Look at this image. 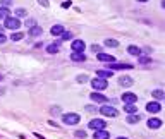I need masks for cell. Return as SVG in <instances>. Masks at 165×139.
<instances>
[{
	"mask_svg": "<svg viewBox=\"0 0 165 139\" xmlns=\"http://www.w3.org/2000/svg\"><path fill=\"white\" fill-rule=\"evenodd\" d=\"M4 26L7 28V29L16 31V29H19V28H21V21H19L17 17H14V16H9V17L4 19Z\"/></svg>",
	"mask_w": 165,
	"mask_h": 139,
	"instance_id": "cell-1",
	"label": "cell"
},
{
	"mask_svg": "<svg viewBox=\"0 0 165 139\" xmlns=\"http://www.w3.org/2000/svg\"><path fill=\"white\" fill-rule=\"evenodd\" d=\"M91 86H93V89H95V91H103V89H107L108 83H107V79L95 77V79H91Z\"/></svg>",
	"mask_w": 165,
	"mask_h": 139,
	"instance_id": "cell-2",
	"label": "cell"
},
{
	"mask_svg": "<svg viewBox=\"0 0 165 139\" xmlns=\"http://www.w3.org/2000/svg\"><path fill=\"white\" fill-rule=\"evenodd\" d=\"M62 120H64V124H66V125H76V124H79L81 117L77 114H66L62 117Z\"/></svg>",
	"mask_w": 165,
	"mask_h": 139,
	"instance_id": "cell-3",
	"label": "cell"
},
{
	"mask_svg": "<svg viewBox=\"0 0 165 139\" xmlns=\"http://www.w3.org/2000/svg\"><path fill=\"white\" fill-rule=\"evenodd\" d=\"M85 48H86V43L83 40H74L71 43V50L76 52V53H85Z\"/></svg>",
	"mask_w": 165,
	"mask_h": 139,
	"instance_id": "cell-4",
	"label": "cell"
},
{
	"mask_svg": "<svg viewBox=\"0 0 165 139\" xmlns=\"http://www.w3.org/2000/svg\"><path fill=\"white\" fill-rule=\"evenodd\" d=\"M100 114L105 115V117H117V110L114 108V106H110V105H102V108H100Z\"/></svg>",
	"mask_w": 165,
	"mask_h": 139,
	"instance_id": "cell-5",
	"label": "cell"
},
{
	"mask_svg": "<svg viewBox=\"0 0 165 139\" xmlns=\"http://www.w3.org/2000/svg\"><path fill=\"white\" fill-rule=\"evenodd\" d=\"M105 120H102V119H93L91 122H89V125L88 127L89 129H93V131H103L105 129Z\"/></svg>",
	"mask_w": 165,
	"mask_h": 139,
	"instance_id": "cell-6",
	"label": "cell"
},
{
	"mask_svg": "<svg viewBox=\"0 0 165 139\" xmlns=\"http://www.w3.org/2000/svg\"><path fill=\"white\" fill-rule=\"evenodd\" d=\"M121 98H122V101H124V105H134V103L138 101V96H136L134 93H124Z\"/></svg>",
	"mask_w": 165,
	"mask_h": 139,
	"instance_id": "cell-7",
	"label": "cell"
},
{
	"mask_svg": "<svg viewBox=\"0 0 165 139\" xmlns=\"http://www.w3.org/2000/svg\"><path fill=\"white\" fill-rule=\"evenodd\" d=\"M89 98H91L95 103H105L107 100H108V98H107V96H103L100 91H93L91 95H89Z\"/></svg>",
	"mask_w": 165,
	"mask_h": 139,
	"instance_id": "cell-8",
	"label": "cell"
},
{
	"mask_svg": "<svg viewBox=\"0 0 165 139\" xmlns=\"http://www.w3.org/2000/svg\"><path fill=\"white\" fill-rule=\"evenodd\" d=\"M119 84L124 86V88H131V86L134 84V81H132V77H129V76H121L119 77Z\"/></svg>",
	"mask_w": 165,
	"mask_h": 139,
	"instance_id": "cell-9",
	"label": "cell"
},
{
	"mask_svg": "<svg viewBox=\"0 0 165 139\" xmlns=\"http://www.w3.org/2000/svg\"><path fill=\"white\" fill-rule=\"evenodd\" d=\"M146 112H150V114H158V112H160V103L158 101H150L146 105Z\"/></svg>",
	"mask_w": 165,
	"mask_h": 139,
	"instance_id": "cell-10",
	"label": "cell"
},
{
	"mask_svg": "<svg viewBox=\"0 0 165 139\" xmlns=\"http://www.w3.org/2000/svg\"><path fill=\"white\" fill-rule=\"evenodd\" d=\"M96 59H98L100 62H108V64H114L115 57H112V55H108V53H102V52H100Z\"/></svg>",
	"mask_w": 165,
	"mask_h": 139,
	"instance_id": "cell-11",
	"label": "cell"
},
{
	"mask_svg": "<svg viewBox=\"0 0 165 139\" xmlns=\"http://www.w3.org/2000/svg\"><path fill=\"white\" fill-rule=\"evenodd\" d=\"M64 26L62 24H53L52 26V29H50V33L53 34V36H62V33H64Z\"/></svg>",
	"mask_w": 165,
	"mask_h": 139,
	"instance_id": "cell-12",
	"label": "cell"
},
{
	"mask_svg": "<svg viewBox=\"0 0 165 139\" xmlns=\"http://www.w3.org/2000/svg\"><path fill=\"white\" fill-rule=\"evenodd\" d=\"M96 74H98L96 77H102V79H107V77H110L112 74H114V70H110V69H100V70H96Z\"/></svg>",
	"mask_w": 165,
	"mask_h": 139,
	"instance_id": "cell-13",
	"label": "cell"
},
{
	"mask_svg": "<svg viewBox=\"0 0 165 139\" xmlns=\"http://www.w3.org/2000/svg\"><path fill=\"white\" fill-rule=\"evenodd\" d=\"M93 139H110V134L103 129V131H95V136Z\"/></svg>",
	"mask_w": 165,
	"mask_h": 139,
	"instance_id": "cell-14",
	"label": "cell"
},
{
	"mask_svg": "<svg viewBox=\"0 0 165 139\" xmlns=\"http://www.w3.org/2000/svg\"><path fill=\"white\" fill-rule=\"evenodd\" d=\"M119 69H132L131 64H110V70H119Z\"/></svg>",
	"mask_w": 165,
	"mask_h": 139,
	"instance_id": "cell-15",
	"label": "cell"
},
{
	"mask_svg": "<svg viewBox=\"0 0 165 139\" xmlns=\"http://www.w3.org/2000/svg\"><path fill=\"white\" fill-rule=\"evenodd\" d=\"M71 60H74V62H85L86 57H85V53H76V52H72V53H71Z\"/></svg>",
	"mask_w": 165,
	"mask_h": 139,
	"instance_id": "cell-16",
	"label": "cell"
},
{
	"mask_svg": "<svg viewBox=\"0 0 165 139\" xmlns=\"http://www.w3.org/2000/svg\"><path fill=\"white\" fill-rule=\"evenodd\" d=\"M160 125H162L160 119H150V120H148V127L150 129H158Z\"/></svg>",
	"mask_w": 165,
	"mask_h": 139,
	"instance_id": "cell-17",
	"label": "cell"
},
{
	"mask_svg": "<svg viewBox=\"0 0 165 139\" xmlns=\"http://www.w3.org/2000/svg\"><path fill=\"white\" fill-rule=\"evenodd\" d=\"M59 52H60L59 43H53V45H48L47 47V53H59Z\"/></svg>",
	"mask_w": 165,
	"mask_h": 139,
	"instance_id": "cell-18",
	"label": "cell"
},
{
	"mask_svg": "<svg viewBox=\"0 0 165 139\" xmlns=\"http://www.w3.org/2000/svg\"><path fill=\"white\" fill-rule=\"evenodd\" d=\"M22 38H24V34H22L21 31H14V33L11 34V40L12 41H21Z\"/></svg>",
	"mask_w": 165,
	"mask_h": 139,
	"instance_id": "cell-19",
	"label": "cell"
},
{
	"mask_svg": "<svg viewBox=\"0 0 165 139\" xmlns=\"http://www.w3.org/2000/svg\"><path fill=\"white\" fill-rule=\"evenodd\" d=\"M41 33H43V29H41L40 26H33V28L30 29V34H31V36H38V34H41Z\"/></svg>",
	"mask_w": 165,
	"mask_h": 139,
	"instance_id": "cell-20",
	"label": "cell"
},
{
	"mask_svg": "<svg viewBox=\"0 0 165 139\" xmlns=\"http://www.w3.org/2000/svg\"><path fill=\"white\" fill-rule=\"evenodd\" d=\"M140 120H141V115H136V114H132V115H129V117H127L129 124H138Z\"/></svg>",
	"mask_w": 165,
	"mask_h": 139,
	"instance_id": "cell-21",
	"label": "cell"
},
{
	"mask_svg": "<svg viewBox=\"0 0 165 139\" xmlns=\"http://www.w3.org/2000/svg\"><path fill=\"white\" fill-rule=\"evenodd\" d=\"M127 52H129L131 55H136V57H138V55H141V50L136 47V45H131V47L127 48Z\"/></svg>",
	"mask_w": 165,
	"mask_h": 139,
	"instance_id": "cell-22",
	"label": "cell"
},
{
	"mask_svg": "<svg viewBox=\"0 0 165 139\" xmlns=\"http://www.w3.org/2000/svg\"><path fill=\"white\" fill-rule=\"evenodd\" d=\"M124 110H126V114H129V115H132V114H136V112H138L136 105H124Z\"/></svg>",
	"mask_w": 165,
	"mask_h": 139,
	"instance_id": "cell-23",
	"label": "cell"
},
{
	"mask_svg": "<svg viewBox=\"0 0 165 139\" xmlns=\"http://www.w3.org/2000/svg\"><path fill=\"white\" fill-rule=\"evenodd\" d=\"M105 47L115 48V47H119V41H117V40H112V38H108V40H105Z\"/></svg>",
	"mask_w": 165,
	"mask_h": 139,
	"instance_id": "cell-24",
	"label": "cell"
},
{
	"mask_svg": "<svg viewBox=\"0 0 165 139\" xmlns=\"http://www.w3.org/2000/svg\"><path fill=\"white\" fill-rule=\"evenodd\" d=\"M9 16H11V12H9L7 7H0V19H5Z\"/></svg>",
	"mask_w": 165,
	"mask_h": 139,
	"instance_id": "cell-25",
	"label": "cell"
},
{
	"mask_svg": "<svg viewBox=\"0 0 165 139\" xmlns=\"http://www.w3.org/2000/svg\"><path fill=\"white\" fill-rule=\"evenodd\" d=\"M138 60H140V64H150L151 62V59L146 57V55H138Z\"/></svg>",
	"mask_w": 165,
	"mask_h": 139,
	"instance_id": "cell-26",
	"label": "cell"
},
{
	"mask_svg": "<svg viewBox=\"0 0 165 139\" xmlns=\"http://www.w3.org/2000/svg\"><path fill=\"white\" fill-rule=\"evenodd\" d=\"M151 95H153V98H157V100H162V98H163V91H162V89H155Z\"/></svg>",
	"mask_w": 165,
	"mask_h": 139,
	"instance_id": "cell-27",
	"label": "cell"
},
{
	"mask_svg": "<svg viewBox=\"0 0 165 139\" xmlns=\"http://www.w3.org/2000/svg\"><path fill=\"white\" fill-rule=\"evenodd\" d=\"M76 81H77V83H88L89 77L86 76V74H81V76H77V77H76Z\"/></svg>",
	"mask_w": 165,
	"mask_h": 139,
	"instance_id": "cell-28",
	"label": "cell"
},
{
	"mask_svg": "<svg viewBox=\"0 0 165 139\" xmlns=\"http://www.w3.org/2000/svg\"><path fill=\"white\" fill-rule=\"evenodd\" d=\"M24 16H28V12L24 11V9H16V17H24Z\"/></svg>",
	"mask_w": 165,
	"mask_h": 139,
	"instance_id": "cell-29",
	"label": "cell"
},
{
	"mask_svg": "<svg viewBox=\"0 0 165 139\" xmlns=\"http://www.w3.org/2000/svg\"><path fill=\"white\" fill-rule=\"evenodd\" d=\"M62 40H72V33H71V31H64V33H62Z\"/></svg>",
	"mask_w": 165,
	"mask_h": 139,
	"instance_id": "cell-30",
	"label": "cell"
},
{
	"mask_svg": "<svg viewBox=\"0 0 165 139\" xmlns=\"http://www.w3.org/2000/svg\"><path fill=\"white\" fill-rule=\"evenodd\" d=\"M85 110H86V112H88V114H93V112H96V108H95V106H91V105L85 106Z\"/></svg>",
	"mask_w": 165,
	"mask_h": 139,
	"instance_id": "cell-31",
	"label": "cell"
},
{
	"mask_svg": "<svg viewBox=\"0 0 165 139\" xmlns=\"http://www.w3.org/2000/svg\"><path fill=\"white\" fill-rule=\"evenodd\" d=\"M76 137H85L86 139V131H77L76 132Z\"/></svg>",
	"mask_w": 165,
	"mask_h": 139,
	"instance_id": "cell-32",
	"label": "cell"
},
{
	"mask_svg": "<svg viewBox=\"0 0 165 139\" xmlns=\"http://www.w3.org/2000/svg\"><path fill=\"white\" fill-rule=\"evenodd\" d=\"M26 26H28V28L31 29V28H33V26H36V24H34V21H33V19H28V21H26Z\"/></svg>",
	"mask_w": 165,
	"mask_h": 139,
	"instance_id": "cell-33",
	"label": "cell"
},
{
	"mask_svg": "<svg viewBox=\"0 0 165 139\" xmlns=\"http://www.w3.org/2000/svg\"><path fill=\"white\" fill-rule=\"evenodd\" d=\"M5 41H7V36L0 33V45H2V43H5Z\"/></svg>",
	"mask_w": 165,
	"mask_h": 139,
	"instance_id": "cell-34",
	"label": "cell"
},
{
	"mask_svg": "<svg viewBox=\"0 0 165 139\" xmlns=\"http://www.w3.org/2000/svg\"><path fill=\"white\" fill-rule=\"evenodd\" d=\"M38 4L43 5V7H48V0H38Z\"/></svg>",
	"mask_w": 165,
	"mask_h": 139,
	"instance_id": "cell-35",
	"label": "cell"
},
{
	"mask_svg": "<svg viewBox=\"0 0 165 139\" xmlns=\"http://www.w3.org/2000/svg\"><path fill=\"white\" fill-rule=\"evenodd\" d=\"M91 50H93V52H98V53H100V50H102V48H100V45H93Z\"/></svg>",
	"mask_w": 165,
	"mask_h": 139,
	"instance_id": "cell-36",
	"label": "cell"
},
{
	"mask_svg": "<svg viewBox=\"0 0 165 139\" xmlns=\"http://www.w3.org/2000/svg\"><path fill=\"white\" fill-rule=\"evenodd\" d=\"M62 7H64V9L71 7V2H69V0H67V2H64V4H62Z\"/></svg>",
	"mask_w": 165,
	"mask_h": 139,
	"instance_id": "cell-37",
	"label": "cell"
},
{
	"mask_svg": "<svg viewBox=\"0 0 165 139\" xmlns=\"http://www.w3.org/2000/svg\"><path fill=\"white\" fill-rule=\"evenodd\" d=\"M2 4H4V7H7V5H11V0H2Z\"/></svg>",
	"mask_w": 165,
	"mask_h": 139,
	"instance_id": "cell-38",
	"label": "cell"
},
{
	"mask_svg": "<svg viewBox=\"0 0 165 139\" xmlns=\"http://www.w3.org/2000/svg\"><path fill=\"white\" fill-rule=\"evenodd\" d=\"M117 139H127V137H124V136H121V137H117Z\"/></svg>",
	"mask_w": 165,
	"mask_h": 139,
	"instance_id": "cell-39",
	"label": "cell"
},
{
	"mask_svg": "<svg viewBox=\"0 0 165 139\" xmlns=\"http://www.w3.org/2000/svg\"><path fill=\"white\" fill-rule=\"evenodd\" d=\"M138 2H143V4H144V2H148V0H138Z\"/></svg>",
	"mask_w": 165,
	"mask_h": 139,
	"instance_id": "cell-40",
	"label": "cell"
},
{
	"mask_svg": "<svg viewBox=\"0 0 165 139\" xmlns=\"http://www.w3.org/2000/svg\"><path fill=\"white\" fill-rule=\"evenodd\" d=\"M0 81H2V74H0Z\"/></svg>",
	"mask_w": 165,
	"mask_h": 139,
	"instance_id": "cell-41",
	"label": "cell"
}]
</instances>
